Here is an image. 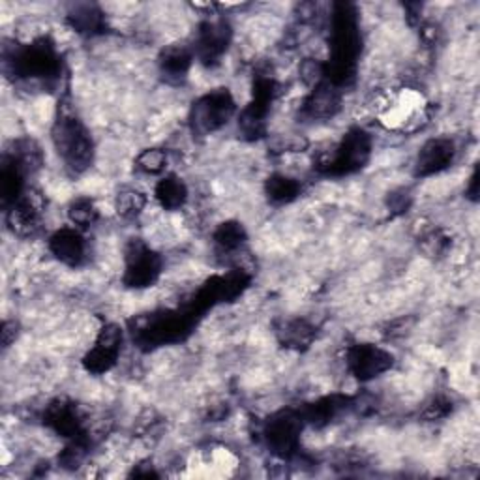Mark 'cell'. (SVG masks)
I'll return each instance as SVG.
<instances>
[{"instance_id": "cell-1", "label": "cell", "mask_w": 480, "mask_h": 480, "mask_svg": "<svg viewBox=\"0 0 480 480\" xmlns=\"http://www.w3.org/2000/svg\"><path fill=\"white\" fill-rule=\"evenodd\" d=\"M424 96L413 89H402L381 100L379 120L389 130L413 132L422 126L426 119Z\"/></svg>"}, {"instance_id": "cell-2", "label": "cell", "mask_w": 480, "mask_h": 480, "mask_svg": "<svg viewBox=\"0 0 480 480\" xmlns=\"http://www.w3.org/2000/svg\"><path fill=\"white\" fill-rule=\"evenodd\" d=\"M233 98L226 90L205 96L194 109L196 128L201 132H213L223 122H228V119L233 115Z\"/></svg>"}, {"instance_id": "cell-3", "label": "cell", "mask_w": 480, "mask_h": 480, "mask_svg": "<svg viewBox=\"0 0 480 480\" xmlns=\"http://www.w3.org/2000/svg\"><path fill=\"white\" fill-rule=\"evenodd\" d=\"M391 362H392L391 355L375 345H355L353 349H349L347 355V364L351 368V372L359 375L360 379L375 377L377 374L385 372Z\"/></svg>"}, {"instance_id": "cell-4", "label": "cell", "mask_w": 480, "mask_h": 480, "mask_svg": "<svg viewBox=\"0 0 480 480\" xmlns=\"http://www.w3.org/2000/svg\"><path fill=\"white\" fill-rule=\"evenodd\" d=\"M159 272V261L156 255L145 246H134L128 255L126 282L132 287L151 285Z\"/></svg>"}, {"instance_id": "cell-5", "label": "cell", "mask_w": 480, "mask_h": 480, "mask_svg": "<svg viewBox=\"0 0 480 480\" xmlns=\"http://www.w3.org/2000/svg\"><path fill=\"white\" fill-rule=\"evenodd\" d=\"M50 246L57 258L66 265H79L83 261L85 253H87L85 238L77 229H70V228H64V229L57 231L51 236Z\"/></svg>"}, {"instance_id": "cell-6", "label": "cell", "mask_w": 480, "mask_h": 480, "mask_svg": "<svg viewBox=\"0 0 480 480\" xmlns=\"http://www.w3.org/2000/svg\"><path fill=\"white\" fill-rule=\"evenodd\" d=\"M453 156H454V145L451 141H445V139L430 141L426 143L419 154V162H417L419 173L422 174L437 173L453 162Z\"/></svg>"}, {"instance_id": "cell-7", "label": "cell", "mask_w": 480, "mask_h": 480, "mask_svg": "<svg viewBox=\"0 0 480 480\" xmlns=\"http://www.w3.org/2000/svg\"><path fill=\"white\" fill-rule=\"evenodd\" d=\"M186 196H188L186 186L174 177L162 181L156 188V197L166 209H177V206H181L186 201Z\"/></svg>"}, {"instance_id": "cell-8", "label": "cell", "mask_w": 480, "mask_h": 480, "mask_svg": "<svg viewBox=\"0 0 480 480\" xmlns=\"http://www.w3.org/2000/svg\"><path fill=\"white\" fill-rule=\"evenodd\" d=\"M68 214L74 226L89 228L90 223H94L96 216H98V211H96V206L90 199H75L70 206Z\"/></svg>"}, {"instance_id": "cell-9", "label": "cell", "mask_w": 480, "mask_h": 480, "mask_svg": "<svg viewBox=\"0 0 480 480\" xmlns=\"http://www.w3.org/2000/svg\"><path fill=\"white\" fill-rule=\"evenodd\" d=\"M143 209H145V197L135 190H128L122 191L117 199V211L124 218H132L137 216Z\"/></svg>"}, {"instance_id": "cell-10", "label": "cell", "mask_w": 480, "mask_h": 480, "mask_svg": "<svg viewBox=\"0 0 480 480\" xmlns=\"http://www.w3.org/2000/svg\"><path fill=\"white\" fill-rule=\"evenodd\" d=\"M268 194L272 199L287 201L298 194V184L287 177H275L268 182Z\"/></svg>"}, {"instance_id": "cell-11", "label": "cell", "mask_w": 480, "mask_h": 480, "mask_svg": "<svg viewBox=\"0 0 480 480\" xmlns=\"http://www.w3.org/2000/svg\"><path fill=\"white\" fill-rule=\"evenodd\" d=\"M137 164L147 173H159L167 164V154L159 149H149L137 158Z\"/></svg>"}]
</instances>
